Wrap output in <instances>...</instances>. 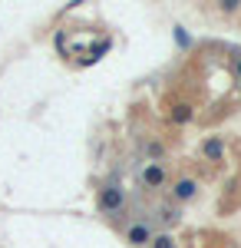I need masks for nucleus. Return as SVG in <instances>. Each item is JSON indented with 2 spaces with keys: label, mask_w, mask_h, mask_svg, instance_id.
Masks as SVG:
<instances>
[{
  "label": "nucleus",
  "mask_w": 241,
  "mask_h": 248,
  "mask_svg": "<svg viewBox=\"0 0 241 248\" xmlns=\"http://www.w3.org/2000/svg\"><path fill=\"white\" fill-rule=\"evenodd\" d=\"M205 155L218 159V155H222V142H218V139H208V142H205Z\"/></svg>",
  "instance_id": "obj_5"
},
{
  "label": "nucleus",
  "mask_w": 241,
  "mask_h": 248,
  "mask_svg": "<svg viewBox=\"0 0 241 248\" xmlns=\"http://www.w3.org/2000/svg\"><path fill=\"white\" fill-rule=\"evenodd\" d=\"M175 195H179V199H192V195H195V182H179V186H175Z\"/></svg>",
  "instance_id": "obj_3"
},
{
  "label": "nucleus",
  "mask_w": 241,
  "mask_h": 248,
  "mask_svg": "<svg viewBox=\"0 0 241 248\" xmlns=\"http://www.w3.org/2000/svg\"><path fill=\"white\" fill-rule=\"evenodd\" d=\"M142 179H146V186H162V182H166V169H162V166H149V169L142 172Z\"/></svg>",
  "instance_id": "obj_2"
},
{
  "label": "nucleus",
  "mask_w": 241,
  "mask_h": 248,
  "mask_svg": "<svg viewBox=\"0 0 241 248\" xmlns=\"http://www.w3.org/2000/svg\"><path fill=\"white\" fill-rule=\"evenodd\" d=\"M155 248H175V242H172L168 235H159V238H155Z\"/></svg>",
  "instance_id": "obj_6"
},
{
  "label": "nucleus",
  "mask_w": 241,
  "mask_h": 248,
  "mask_svg": "<svg viewBox=\"0 0 241 248\" xmlns=\"http://www.w3.org/2000/svg\"><path fill=\"white\" fill-rule=\"evenodd\" d=\"M99 209L103 212H119L122 209V192L119 189H103V195H99Z\"/></svg>",
  "instance_id": "obj_1"
},
{
  "label": "nucleus",
  "mask_w": 241,
  "mask_h": 248,
  "mask_svg": "<svg viewBox=\"0 0 241 248\" xmlns=\"http://www.w3.org/2000/svg\"><path fill=\"white\" fill-rule=\"evenodd\" d=\"M149 238V229L146 225H136V229H129V242H136V245H142Z\"/></svg>",
  "instance_id": "obj_4"
}]
</instances>
